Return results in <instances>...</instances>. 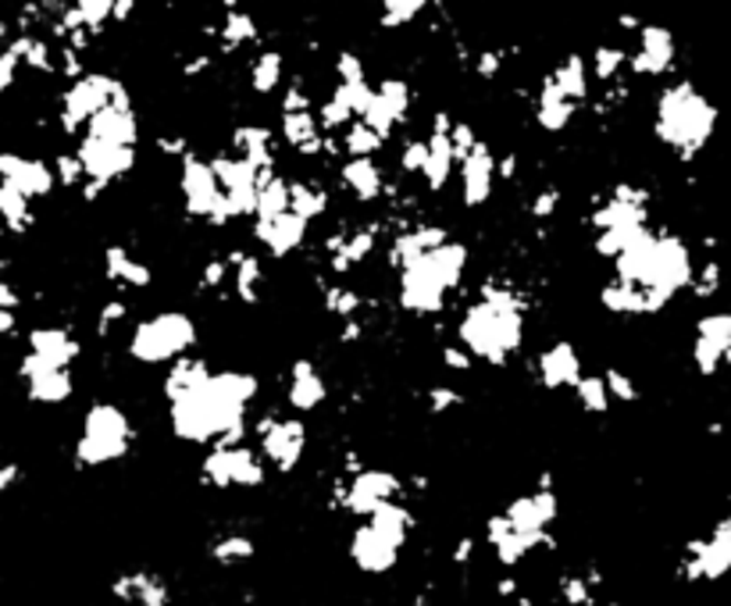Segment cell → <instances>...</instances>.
<instances>
[{
  "instance_id": "6da1fadb",
  "label": "cell",
  "mask_w": 731,
  "mask_h": 606,
  "mask_svg": "<svg viewBox=\"0 0 731 606\" xmlns=\"http://www.w3.org/2000/svg\"><path fill=\"white\" fill-rule=\"evenodd\" d=\"M460 339H464L468 354H479L489 364H507L524 339V317L518 307H500V303H474L460 322Z\"/></svg>"
},
{
  "instance_id": "7a4b0ae2",
  "label": "cell",
  "mask_w": 731,
  "mask_h": 606,
  "mask_svg": "<svg viewBox=\"0 0 731 606\" xmlns=\"http://www.w3.org/2000/svg\"><path fill=\"white\" fill-rule=\"evenodd\" d=\"M129 439H133L129 418L115 404H93L83 418V439L75 446V457L83 468L107 464V460L125 457Z\"/></svg>"
},
{
  "instance_id": "3957f363",
  "label": "cell",
  "mask_w": 731,
  "mask_h": 606,
  "mask_svg": "<svg viewBox=\"0 0 731 606\" xmlns=\"http://www.w3.org/2000/svg\"><path fill=\"white\" fill-rule=\"evenodd\" d=\"M194 343H197V325L186 314L168 311L136 325L129 339V354L143 364H165V361H179Z\"/></svg>"
},
{
  "instance_id": "277c9868",
  "label": "cell",
  "mask_w": 731,
  "mask_h": 606,
  "mask_svg": "<svg viewBox=\"0 0 731 606\" xmlns=\"http://www.w3.org/2000/svg\"><path fill=\"white\" fill-rule=\"evenodd\" d=\"M22 378L29 382V396H33L36 404H65L72 396V375L69 368H51L46 361L25 354L22 364H19Z\"/></svg>"
},
{
  "instance_id": "5b68a950",
  "label": "cell",
  "mask_w": 731,
  "mask_h": 606,
  "mask_svg": "<svg viewBox=\"0 0 731 606\" xmlns=\"http://www.w3.org/2000/svg\"><path fill=\"white\" fill-rule=\"evenodd\" d=\"M535 372L546 389H575L582 378V361L571 343H553L550 349L539 354Z\"/></svg>"
},
{
  "instance_id": "8992f818",
  "label": "cell",
  "mask_w": 731,
  "mask_h": 606,
  "mask_svg": "<svg viewBox=\"0 0 731 606\" xmlns=\"http://www.w3.org/2000/svg\"><path fill=\"white\" fill-rule=\"evenodd\" d=\"M261 442H264V453L279 464V471H293L296 460H300V453H304L307 428L300 425V421H282V418H279V421L261 436Z\"/></svg>"
},
{
  "instance_id": "52a82bcc",
  "label": "cell",
  "mask_w": 731,
  "mask_h": 606,
  "mask_svg": "<svg viewBox=\"0 0 731 606\" xmlns=\"http://www.w3.org/2000/svg\"><path fill=\"white\" fill-rule=\"evenodd\" d=\"M29 354L46 361L51 368H69L79 357V339L65 328H33L29 332Z\"/></svg>"
},
{
  "instance_id": "ba28073f",
  "label": "cell",
  "mask_w": 731,
  "mask_h": 606,
  "mask_svg": "<svg viewBox=\"0 0 731 606\" xmlns=\"http://www.w3.org/2000/svg\"><path fill=\"white\" fill-rule=\"evenodd\" d=\"M325 400V382L314 372L311 361H296L293 364V378H290V407L293 410H314Z\"/></svg>"
},
{
  "instance_id": "9c48e42d",
  "label": "cell",
  "mask_w": 731,
  "mask_h": 606,
  "mask_svg": "<svg viewBox=\"0 0 731 606\" xmlns=\"http://www.w3.org/2000/svg\"><path fill=\"white\" fill-rule=\"evenodd\" d=\"M208 378H211V372H208V361L203 357H179V361H171V372L165 375V396L168 400H179V396L200 389Z\"/></svg>"
},
{
  "instance_id": "30bf717a",
  "label": "cell",
  "mask_w": 731,
  "mask_h": 606,
  "mask_svg": "<svg viewBox=\"0 0 731 606\" xmlns=\"http://www.w3.org/2000/svg\"><path fill=\"white\" fill-rule=\"evenodd\" d=\"M258 239L272 253H290V250L300 247V239H304V218H300V215L296 218H290V215L268 218V221H261Z\"/></svg>"
},
{
  "instance_id": "8fae6325",
  "label": "cell",
  "mask_w": 731,
  "mask_h": 606,
  "mask_svg": "<svg viewBox=\"0 0 731 606\" xmlns=\"http://www.w3.org/2000/svg\"><path fill=\"white\" fill-rule=\"evenodd\" d=\"M354 556H357V564H361V567H368V571H386V567L396 561V546H393V542H389L386 535H378L375 529H364V532H357Z\"/></svg>"
},
{
  "instance_id": "7c38bea8",
  "label": "cell",
  "mask_w": 731,
  "mask_h": 606,
  "mask_svg": "<svg viewBox=\"0 0 731 606\" xmlns=\"http://www.w3.org/2000/svg\"><path fill=\"white\" fill-rule=\"evenodd\" d=\"M236 264V296L243 303H258V285H261V261L258 258H247V253H232Z\"/></svg>"
},
{
  "instance_id": "4fadbf2b",
  "label": "cell",
  "mask_w": 731,
  "mask_h": 606,
  "mask_svg": "<svg viewBox=\"0 0 731 606\" xmlns=\"http://www.w3.org/2000/svg\"><path fill=\"white\" fill-rule=\"evenodd\" d=\"M575 389H578V400H582L585 410H589V414H607L610 393H607V382H603L599 375H596V378H593V375H582Z\"/></svg>"
},
{
  "instance_id": "5bb4252c",
  "label": "cell",
  "mask_w": 731,
  "mask_h": 606,
  "mask_svg": "<svg viewBox=\"0 0 731 606\" xmlns=\"http://www.w3.org/2000/svg\"><path fill=\"white\" fill-rule=\"evenodd\" d=\"M325 290V311L336 317H354L361 307V293L346 290V285H322Z\"/></svg>"
},
{
  "instance_id": "9a60e30c",
  "label": "cell",
  "mask_w": 731,
  "mask_h": 606,
  "mask_svg": "<svg viewBox=\"0 0 731 606\" xmlns=\"http://www.w3.org/2000/svg\"><path fill=\"white\" fill-rule=\"evenodd\" d=\"M603 382H607V393H610V400H625V404H631L635 396H639V389H635V382L625 375V372H607L603 375Z\"/></svg>"
},
{
  "instance_id": "2e32d148",
  "label": "cell",
  "mask_w": 731,
  "mask_h": 606,
  "mask_svg": "<svg viewBox=\"0 0 731 606\" xmlns=\"http://www.w3.org/2000/svg\"><path fill=\"white\" fill-rule=\"evenodd\" d=\"M250 553H253V542H250V539H226L221 546H215V556H218V561H226V564L247 561Z\"/></svg>"
},
{
  "instance_id": "e0dca14e",
  "label": "cell",
  "mask_w": 731,
  "mask_h": 606,
  "mask_svg": "<svg viewBox=\"0 0 731 606\" xmlns=\"http://www.w3.org/2000/svg\"><path fill=\"white\" fill-rule=\"evenodd\" d=\"M442 364H447L450 372H460V375H464V372H471L474 357L468 354L464 346H453V343H450V346H442Z\"/></svg>"
},
{
  "instance_id": "ac0fdd59",
  "label": "cell",
  "mask_w": 731,
  "mask_h": 606,
  "mask_svg": "<svg viewBox=\"0 0 731 606\" xmlns=\"http://www.w3.org/2000/svg\"><path fill=\"white\" fill-rule=\"evenodd\" d=\"M453 404H460V393H457V389H447V386L428 389V410H432V414L450 410Z\"/></svg>"
},
{
  "instance_id": "d6986e66",
  "label": "cell",
  "mask_w": 731,
  "mask_h": 606,
  "mask_svg": "<svg viewBox=\"0 0 731 606\" xmlns=\"http://www.w3.org/2000/svg\"><path fill=\"white\" fill-rule=\"evenodd\" d=\"M226 275H229V261H221V258H215L208 268H203V290H218L221 282H226Z\"/></svg>"
},
{
  "instance_id": "ffe728a7",
  "label": "cell",
  "mask_w": 731,
  "mask_h": 606,
  "mask_svg": "<svg viewBox=\"0 0 731 606\" xmlns=\"http://www.w3.org/2000/svg\"><path fill=\"white\" fill-rule=\"evenodd\" d=\"M19 474H22L19 464H4V468H0V492L11 489L14 482H19Z\"/></svg>"
},
{
  "instance_id": "44dd1931",
  "label": "cell",
  "mask_w": 731,
  "mask_h": 606,
  "mask_svg": "<svg viewBox=\"0 0 731 606\" xmlns=\"http://www.w3.org/2000/svg\"><path fill=\"white\" fill-rule=\"evenodd\" d=\"M11 328H14V314H11V307L0 303V336H8Z\"/></svg>"
},
{
  "instance_id": "7402d4cb",
  "label": "cell",
  "mask_w": 731,
  "mask_h": 606,
  "mask_svg": "<svg viewBox=\"0 0 731 606\" xmlns=\"http://www.w3.org/2000/svg\"><path fill=\"white\" fill-rule=\"evenodd\" d=\"M357 336H361V325H357V322H346V328H343L340 339H343V343H354Z\"/></svg>"
}]
</instances>
